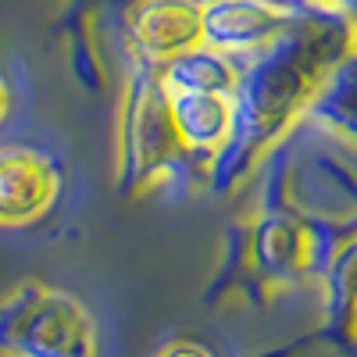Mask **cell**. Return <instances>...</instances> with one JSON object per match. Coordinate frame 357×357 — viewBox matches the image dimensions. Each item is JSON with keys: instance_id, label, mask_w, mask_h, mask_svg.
<instances>
[{"instance_id": "6da1fadb", "label": "cell", "mask_w": 357, "mask_h": 357, "mask_svg": "<svg viewBox=\"0 0 357 357\" xmlns=\"http://www.w3.org/2000/svg\"><path fill=\"white\" fill-rule=\"evenodd\" d=\"M4 357H93V321L79 301L47 286H22L0 304Z\"/></svg>"}, {"instance_id": "7a4b0ae2", "label": "cell", "mask_w": 357, "mask_h": 357, "mask_svg": "<svg viewBox=\"0 0 357 357\" xmlns=\"http://www.w3.org/2000/svg\"><path fill=\"white\" fill-rule=\"evenodd\" d=\"M57 193V175L33 151H0V222L22 225L43 215Z\"/></svg>"}, {"instance_id": "3957f363", "label": "cell", "mask_w": 357, "mask_h": 357, "mask_svg": "<svg viewBox=\"0 0 357 357\" xmlns=\"http://www.w3.org/2000/svg\"><path fill=\"white\" fill-rule=\"evenodd\" d=\"M175 118L193 143H215L229 129V100L222 89H178L175 93Z\"/></svg>"}, {"instance_id": "277c9868", "label": "cell", "mask_w": 357, "mask_h": 357, "mask_svg": "<svg viewBox=\"0 0 357 357\" xmlns=\"http://www.w3.org/2000/svg\"><path fill=\"white\" fill-rule=\"evenodd\" d=\"M193 36V18L183 4H154L139 18V43L154 54H168V50H183V43H190Z\"/></svg>"}, {"instance_id": "5b68a950", "label": "cell", "mask_w": 357, "mask_h": 357, "mask_svg": "<svg viewBox=\"0 0 357 357\" xmlns=\"http://www.w3.org/2000/svg\"><path fill=\"white\" fill-rule=\"evenodd\" d=\"M165 357H204V354L193 350V347H178V350H172V354H165Z\"/></svg>"}, {"instance_id": "8992f818", "label": "cell", "mask_w": 357, "mask_h": 357, "mask_svg": "<svg viewBox=\"0 0 357 357\" xmlns=\"http://www.w3.org/2000/svg\"><path fill=\"white\" fill-rule=\"evenodd\" d=\"M0 114H4V82H0Z\"/></svg>"}]
</instances>
